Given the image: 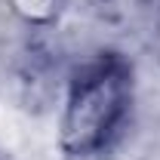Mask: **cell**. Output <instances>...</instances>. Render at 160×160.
<instances>
[{
    "mask_svg": "<svg viewBox=\"0 0 160 160\" xmlns=\"http://www.w3.org/2000/svg\"><path fill=\"white\" fill-rule=\"evenodd\" d=\"M136 62L102 46L80 59L65 80L56 145L65 160H99L117 148L136 111Z\"/></svg>",
    "mask_w": 160,
    "mask_h": 160,
    "instance_id": "6da1fadb",
    "label": "cell"
},
{
    "mask_svg": "<svg viewBox=\"0 0 160 160\" xmlns=\"http://www.w3.org/2000/svg\"><path fill=\"white\" fill-rule=\"evenodd\" d=\"M59 3L62 0H9V9L19 16L25 25L46 28L59 19Z\"/></svg>",
    "mask_w": 160,
    "mask_h": 160,
    "instance_id": "7a4b0ae2",
    "label": "cell"
}]
</instances>
